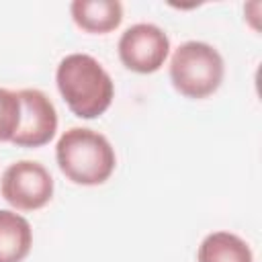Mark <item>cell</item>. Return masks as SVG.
I'll return each instance as SVG.
<instances>
[{"instance_id":"3","label":"cell","mask_w":262,"mask_h":262,"mask_svg":"<svg viewBox=\"0 0 262 262\" xmlns=\"http://www.w3.org/2000/svg\"><path fill=\"white\" fill-rule=\"evenodd\" d=\"M225 76L221 53L205 41H186L178 45L170 59V82L186 98L203 100L215 94Z\"/></svg>"},{"instance_id":"5","label":"cell","mask_w":262,"mask_h":262,"mask_svg":"<svg viewBox=\"0 0 262 262\" xmlns=\"http://www.w3.org/2000/svg\"><path fill=\"white\" fill-rule=\"evenodd\" d=\"M119 59L135 74L158 72L170 55V39L154 23L131 25L119 39Z\"/></svg>"},{"instance_id":"1","label":"cell","mask_w":262,"mask_h":262,"mask_svg":"<svg viewBox=\"0 0 262 262\" xmlns=\"http://www.w3.org/2000/svg\"><path fill=\"white\" fill-rule=\"evenodd\" d=\"M55 84L68 108L80 119H96L115 98L111 74L88 53L66 55L55 70Z\"/></svg>"},{"instance_id":"7","label":"cell","mask_w":262,"mask_h":262,"mask_svg":"<svg viewBox=\"0 0 262 262\" xmlns=\"http://www.w3.org/2000/svg\"><path fill=\"white\" fill-rule=\"evenodd\" d=\"M70 14L84 33L106 35L123 23V4L119 0H74Z\"/></svg>"},{"instance_id":"10","label":"cell","mask_w":262,"mask_h":262,"mask_svg":"<svg viewBox=\"0 0 262 262\" xmlns=\"http://www.w3.org/2000/svg\"><path fill=\"white\" fill-rule=\"evenodd\" d=\"M20 115H23V106L18 92L0 88V143L12 141L20 125Z\"/></svg>"},{"instance_id":"4","label":"cell","mask_w":262,"mask_h":262,"mask_svg":"<svg viewBox=\"0 0 262 262\" xmlns=\"http://www.w3.org/2000/svg\"><path fill=\"white\" fill-rule=\"evenodd\" d=\"M0 194L16 211H37L51 201L53 178L43 164L18 160L2 172Z\"/></svg>"},{"instance_id":"9","label":"cell","mask_w":262,"mask_h":262,"mask_svg":"<svg viewBox=\"0 0 262 262\" xmlns=\"http://www.w3.org/2000/svg\"><path fill=\"white\" fill-rule=\"evenodd\" d=\"M196 262H254V256L239 235L231 231H213L201 242Z\"/></svg>"},{"instance_id":"6","label":"cell","mask_w":262,"mask_h":262,"mask_svg":"<svg viewBox=\"0 0 262 262\" xmlns=\"http://www.w3.org/2000/svg\"><path fill=\"white\" fill-rule=\"evenodd\" d=\"M23 115L16 135L10 143L16 147H41L47 145L57 131V111L49 96L37 88L18 90Z\"/></svg>"},{"instance_id":"2","label":"cell","mask_w":262,"mask_h":262,"mask_svg":"<svg viewBox=\"0 0 262 262\" xmlns=\"http://www.w3.org/2000/svg\"><path fill=\"white\" fill-rule=\"evenodd\" d=\"M55 160L61 174L80 186L104 184L115 168L117 154L111 141L88 127H72L57 139Z\"/></svg>"},{"instance_id":"8","label":"cell","mask_w":262,"mask_h":262,"mask_svg":"<svg viewBox=\"0 0 262 262\" xmlns=\"http://www.w3.org/2000/svg\"><path fill=\"white\" fill-rule=\"evenodd\" d=\"M31 248V223L16 211L0 209V262H23Z\"/></svg>"}]
</instances>
